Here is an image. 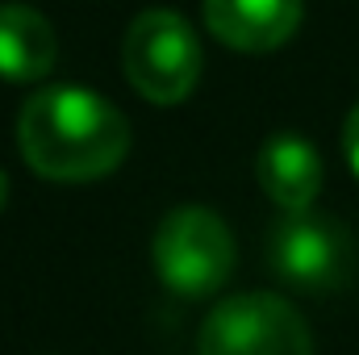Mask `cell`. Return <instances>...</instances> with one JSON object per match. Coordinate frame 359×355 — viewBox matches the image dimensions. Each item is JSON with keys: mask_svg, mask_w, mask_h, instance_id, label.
<instances>
[{"mask_svg": "<svg viewBox=\"0 0 359 355\" xmlns=\"http://www.w3.org/2000/svg\"><path fill=\"white\" fill-rule=\"evenodd\" d=\"M25 163L46 180L80 184L109 176L130 151V126L100 92L59 84L34 92L17 117Z\"/></svg>", "mask_w": 359, "mask_h": 355, "instance_id": "6da1fadb", "label": "cell"}, {"mask_svg": "<svg viewBox=\"0 0 359 355\" xmlns=\"http://www.w3.org/2000/svg\"><path fill=\"white\" fill-rule=\"evenodd\" d=\"M159 280L180 297H209L234 272V234L205 205L172 209L151 243Z\"/></svg>", "mask_w": 359, "mask_h": 355, "instance_id": "7a4b0ae2", "label": "cell"}, {"mask_svg": "<svg viewBox=\"0 0 359 355\" xmlns=\"http://www.w3.org/2000/svg\"><path fill=\"white\" fill-rule=\"evenodd\" d=\"M121 63L130 84L155 105H176L201 80V42L192 25L172 8H147L126 29Z\"/></svg>", "mask_w": 359, "mask_h": 355, "instance_id": "3957f363", "label": "cell"}, {"mask_svg": "<svg viewBox=\"0 0 359 355\" xmlns=\"http://www.w3.org/2000/svg\"><path fill=\"white\" fill-rule=\"evenodd\" d=\"M201 355H313L305 318L276 293H238L213 305L196 339Z\"/></svg>", "mask_w": 359, "mask_h": 355, "instance_id": "277c9868", "label": "cell"}, {"mask_svg": "<svg viewBox=\"0 0 359 355\" xmlns=\"http://www.w3.org/2000/svg\"><path fill=\"white\" fill-rule=\"evenodd\" d=\"M268 264L297 293H330L351 276V239L330 213H284L268 234Z\"/></svg>", "mask_w": 359, "mask_h": 355, "instance_id": "5b68a950", "label": "cell"}, {"mask_svg": "<svg viewBox=\"0 0 359 355\" xmlns=\"http://www.w3.org/2000/svg\"><path fill=\"white\" fill-rule=\"evenodd\" d=\"M201 8H205V25L213 29V38L247 55L284 46L297 34L301 13H305L301 0H205Z\"/></svg>", "mask_w": 359, "mask_h": 355, "instance_id": "8992f818", "label": "cell"}, {"mask_svg": "<svg viewBox=\"0 0 359 355\" xmlns=\"http://www.w3.org/2000/svg\"><path fill=\"white\" fill-rule=\"evenodd\" d=\"M255 176L284 213H301L313 205V196L322 188V159L305 138L276 134L264 142V151L255 159Z\"/></svg>", "mask_w": 359, "mask_h": 355, "instance_id": "52a82bcc", "label": "cell"}, {"mask_svg": "<svg viewBox=\"0 0 359 355\" xmlns=\"http://www.w3.org/2000/svg\"><path fill=\"white\" fill-rule=\"evenodd\" d=\"M55 67V29L29 4H0V76L34 84Z\"/></svg>", "mask_w": 359, "mask_h": 355, "instance_id": "ba28073f", "label": "cell"}, {"mask_svg": "<svg viewBox=\"0 0 359 355\" xmlns=\"http://www.w3.org/2000/svg\"><path fill=\"white\" fill-rule=\"evenodd\" d=\"M343 151H347L351 172L359 176V105L351 109V117H347V126H343Z\"/></svg>", "mask_w": 359, "mask_h": 355, "instance_id": "9c48e42d", "label": "cell"}, {"mask_svg": "<svg viewBox=\"0 0 359 355\" xmlns=\"http://www.w3.org/2000/svg\"><path fill=\"white\" fill-rule=\"evenodd\" d=\"M4 201H8V176L0 172V209H4Z\"/></svg>", "mask_w": 359, "mask_h": 355, "instance_id": "30bf717a", "label": "cell"}]
</instances>
